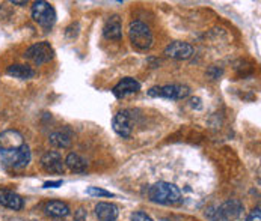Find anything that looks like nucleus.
Segmentation results:
<instances>
[{"label": "nucleus", "instance_id": "6e6552de", "mask_svg": "<svg viewBox=\"0 0 261 221\" xmlns=\"http://www.w3.org/2000/svg\"><path fill=\"white\" fill-rule=\"evenodd\" d=\"M165 54L175 60H185L193 54V47L183 41H174L165 48Z\"/></svg>", "mask_w": 261, "mask_h": 221}, {"label": "nucleus", "instance_id": "ddd939ff", "mask_svg": "<svg viewBox=\"0 0 261 221\" xmlns=\"http://www.w3.org/2000/svg\"><path fill=\"white\" fill-rule=\"evenodd\" d=\"M0 205L12 211H20L24 203H23V199L17 193L0 188Z\"/></svg>", "mask_w": 261, "mask_h": 221}, {"label": "nucleus", "instance_id": "9b49d317", "mask_svg": "<svg viewBox=\"0 0 261 221\" xmlns=\"http://www.w3.org/2000/svg\"><path fill=\"white\" fill-rule=\"evenodd\" d=\"M113 131L121 137H130L132 134V120L128 111H119L113 116Z\"/></svg>", "mask_w": 261, "mask_h": 221}, {"label": "nucleus", "instance_id": "20e7f679", "mask_svg": "<svg viewBox=\"0 0 261 221\" xmlns=\"http://www.w3.org/2000/svg\"><path fill=\"white\" fill-rule=\"evenodd\" d=\"M128 37L132 44L139 50H148L152 45V34L147 24L141 21H132L128 27Z\"/></svg>", "mask_w": 261, "mask_h": 221}, {"label": "nucleus", "instance_id": "aec40b11", "mask_svg": "<svg viewBox=\"0 0 261 221\" xmlns=\"http://www.w3.org/2000/svg\"><path fill=\"white\" fill-rule=\"evenodd\" d=\"M86 193L89 196H94V197H113V194L111 191H106L103 188H98V186H89L86 190Z\"/></svg>", "mask_w": 261, "mask_h": 221}, {"label": "nucleus", "instance_id": "5701e85b", "mask_svg": "<svg viewBox=\"0 0 261 221\" xmlns=\"http://www.w3.org/2000/svg\"><path fill=\"white\" fill-rule=\"evenodd\" d=\"M62 185V181L59 179V181H48V182H45L44 184V188H58V186H61Z\"/></svg>", "mask_w": 261, "mask_h": 221}, {"label": "nucleus", "instance_id": "393cba45", "mask_svg": "<svg viewBox=\"0 0 261 221\" xmlns=\"http://www.w3.org/2000/svg\"><path fill=\"white\" fill-rule=\"evenodd\" d=\"M12 3H14V5H21V6L26 5V2H12Z\"/></svg>", "mask_w": 261, "mask_h": 221}, {"label": "nucleus", "instance_id": "7ed1b4c3", "mask_svg": "<svg viewBox=\"0 0 261 221\" xmlns=\"http://www.w3.org/2000/svg\"><path fill=\"white\" fill-rule=\"evenodd\" d=\"M32 18L42 29L50 30L53 24L56 23V11L50 3L39 0V2H35L32 6Z\"/></svg>", "mask_w": 261, "mask_h": 221}, {"label": "nucleus", "instance_id": "f8f14e48", "mask_svg": "<svg viewBox=\"0 0 261 221\" xmlns=\"http://www.w3.org/2000/svg\"><path fill=\"white\" fill-rule=\"evenodd\" d=\"M243 212V203L237 199L226 200L224 205L219 208V214L224 221L237 220Z\"/></svg>", "mask_w": 261, "mask_h": 221}, {"label": "nucleus", "instance_id": "39448f33", "mask_svg": "<svg viewBox=\"0 0 261 221\" xmlns=\"http://www.w3.org/2000/svg\"><path fill=\"white\" fill-rule=\"evenodd\" d=\"M190 93V89L185 84H166V86H154L148 90L152 98H166V100H183Z\"/></svg>", "mask_w": 261, "mask_h": 221}, {"label": "nucleus", "instance_id": "dca6fc26", "mask_svg": "<svg viewBox=\"0 0 261 221\" xmlns=\"http://www.w3.org/2000/svg\"><path fill=\"white\" fill-rule=\"evenodd\" d=\"M95 214L100 221H115L118 218V208L113 203H108V202H101L95 206Z\"/></svg>", "mask_w": 261, "mask_h": 221}, {"label": "nucleus", "instance_id": "2eb2a0df", "mask_svg": "<svg viewBox=\"0 0 261 221\" xmlns=\"http://www.w3.org/2000/svg\"><path fill=\"white\" fill-rule=\"evenodd\" d=\"M103 34L108 39L113 41H119L122 35V26H121V20L118 15H113L111 18H108L105 27H103Z\"/></svg>", "mask_w": 261, "mask_h": 221}, {"label": "nucleus", "instance_id": "a211bd4d", "mask_svg": "<svg viewBox=\"0 0 261 221\" xmlns=\"http://www.w3.org/2000/svg\"><path fill=\"white\" fill-rule=\"evenodd\" d=\"M48 142H50L51 146L65 149V147H68L71 145V136L67 134V133H64V131H58V133L50 134Z\"/></svg>", "mask_w": 261, "mask_h": 221}, {"label": "nucleus", "instance_id": "f3484780", "mask_svg": "<svg viewBox=\"0 0 261 221\" xmlns=\"http://www.w3.org/2000/svg\"><path fill=\"white\" fill-rule=\"evenodd\" d=\"M6 73H8V75H11V77H14V78H20V80H28V78H32V77L35 75V71H34L31 67H28V65H20V64L8 67Z\"/></svg>", "mask_w": 261, "mask_h": 221}, {"label": "nucleus", "instance_id": "1a4fd4ad", "mask_svg": "<svg viewBox=\"0 0 261 221\" xmlns=\"http://www.w3.org/2000/svg\"><path fill=\"white\" fill-rule=\"evenodd\" d=\"M141 90V83L136 80V78H132V77H125L122 78L115 87H113V95L118 98V100H122L132 93H136Z\"/></svg>", "mask_w": 261, "mask_h": 221}, {"label": "nucleus", "instance_id": "4be33fe9", "mask_svg": "<svg viewBox=\"0 0 261 221\" xmlns=\"http://www.w3.org/2000/svg\"><path fill=\"white\" fill-rule=\"evenodd\" d=\"M246 221H261L260 208H255L254 211H251L249 215L246 217Z\"/></svg>", "mask_w": 261, "mask_h": 221}, {"label": "nucleus", "instance_id": "0eeeda50", "mask_svg": "<svg viewBox=\"0 0 261 221\" xmlns=\"http://www.w3.org/2000/svg\"><path fill=\"white\" fill-rule=\"evenodd\" d=\"M41 166L47 173L61 175L65 170V161L62 160L61 153L56 150H48L41 158Z\"/></svg>", "mask_w": 261, "mask_h": 221}, {"label": "nucleus", "instance_id": "423d86ee", "mask_svg": "<svg viewBox=\"0 0 261 221\" xmlns=\"http://www.w3.org/2000/svg\"><path fill=\"white\" fill-rule=\"evenodd\" d=\"M53 56H55V50H53V47H51L48 42H45V41L38 42L35 45H32V47L28 48L26 53H24V57H26L28 60H31L32 64H35V65H42V64L50 62V60L53 59Z\"/></svg>", "mask_w": 261, "mask_h": 221}, {"label": "nucleus", "instance_id": "6ab92c4d", "mask_svg": "<svg viewBox=\"0 0 261 221\" xmlns=\"http://www.w3.org/2000/svg\"><path fill=\"white\" fill-rule=\"evenodd\" d=\"M65 164L73 172H83L86 169V166H88L86 160H83L79 153H74V152L68 153V156L65 158Z\"/></svg>", "mask_w": 261, "mask_h": 221}, {"label": "nucleus", "instance_id": "f257e3e1", "mask_svg": "<svg viewBox=\"0 0 261 221\" xmlns=\"http://www.w3.org/2000/svg\"><path fill=\"white\" fill-rule=\"evenodd\" d=\"M149 199L160 205H175L181 200V191L177 185L160 181L154 184L148 191Z\"/></svg>", "mask_w": 261, "mask_h": 221}, {"label": "nucleus", "instance_id": "f03ea898", "mask_svg": "<svg viewBox=\"0 0 261 221\" xmlns=\"http://www.w3.org/2000/svg\"><path fill=\"white\" fill-rule=\"evenodd\" d=\"M31 158H32V153L26 143L18 149L0 150V164L14 170L26 167L31 163Z\"/></svg>", "mask_w": 261, "mask_h": 221}, {"label": "nucleus", "instance_id": "412c9836", "mask_svg": "<svg viewBox=\"0 0 261 221\" xmlns=\"http://www.w3.org/2000/svg\"><path fill=\"white\" fill-rule=\"evenodd\" d=\"M132 221H152V218L149 215H147L145 212L138 211V212L132 214Z\"/></svg>", "mask_w": 261, "mask_h": 221}, {"label": "nucleus", "instance_id": "9d476101", "mask_svg": "<svg viewBox=\"0 0 261 221\" xmlns=\"http://www.w3.org/2000/svg\"><path fill=\"white\" fill-rule=\"evenodd\" d=\"M24 145V139L21 133L17 130H6L0 134V150H11L18 149Z\"/></svg>", "mask_w": 261, "mask_h": 221}, {"label": "nucleus", "instance_id": "4468645a", "mask_svg": "<svg viewBox=\"0 0 261 221\" xmlns=\"http://www.w3.org/2000/svg\"><path fill=\"white\" fill-rule=\"evenodd\" d=\"M44 211L48 217H53V218H64V217L70 215V206L61 200L47 202L44 206Z\"/></svg>", "mask_w": 261, "mask_h": 221}, {"label": "nucleus", "instance_id": "b1692460", "mask_svg": "<svg viewBox=\"0 0 261 221\" xmlns=\"http://www.w3.org/2000/svg\"><path fill=\"white\" fill-rule=\"evenodd\" d=\"M75 221H86V212L83 211V209H79L77 212H75Z\"/></svg>", "mask_w": 261, "mask_h": 221}]
</instances>
